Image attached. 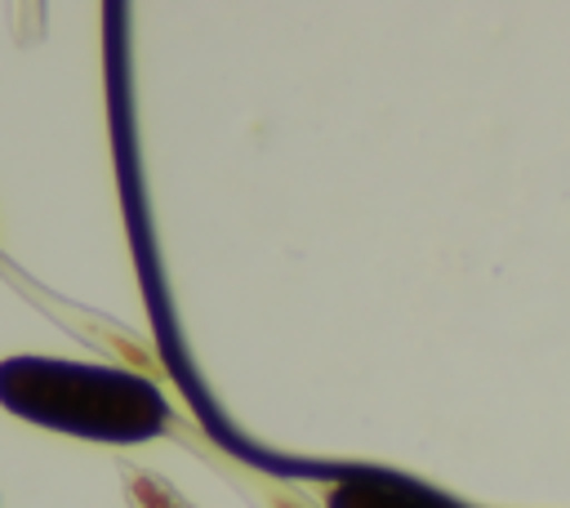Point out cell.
Returning <instances> with one entry per match:
<instances>
[{
    "label": "cell",
    "instance_id": "6da1fadb",
    "mask_svg": "<svg viewBox=\"0 0 570 508\" xmlns=\"http://www.w3.org/2000/svg\"><path fill=\"white\" fill-rule=\"evenodd\" d=\"M0 406L49 432L107 446H138L169 428V401L151 379L98 361L9 356L0 361Z\"/></svg>",
    "mask_w": 570,
    "mask_h": 508
},
{
    "label": "cell",
    "instance_id": "7a4b0ae2",
    "mask_svg": "<svg viewBox=\"0 0 570 508\" xmlns=\"http://www.w3.org/2000/svg\"><path fill=\"white\" fill-rule=\"evenodd\" d=\"M325 508H463V504L392 468H347L334 481Z\"/></svg>",
    "mask_w": 570,
    "mask_h": 508
}]
</instances>
